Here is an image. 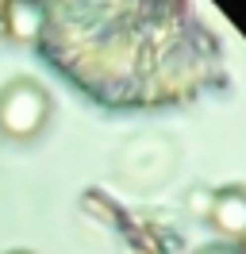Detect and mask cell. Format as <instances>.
I'll use <instances>...</instances> for the list:
<instances>
[{
	"mask_svg": "<svg viewBox=\"0 0 246 254\" xmlns=\"http://www.w3.org/2000/svg\"><path fill=\"white\" fill-rule=\"evenodd\" d=\"M50 100L35 81H12L0 93V131L8 139H35L46 127Z\"/></svg>",
	"mask_w": 246,
	"mask_h": 254,
	"instance_id": "cell-1",
	"label": "cell"
},
{
	"mask_svg": "<svg viewBox=\"0 0 246 254\" xmlns=\"http://www.w3.org/2000/svg\"><path fill=\"white\" fill-rule=\"evenodd\" d=\"M208 216H212V223L223 231V235H246V189L215 192Z\"/></svg>",
	"mask_w": 246,
	"mask_h": 254,
	"instance_id": "cell-2",
	"label": "cell"
},
{
	"mask_svg": "<svg viewBox=\"0 0 246 254\" xmlns=\"http://www.w3.org/2000/svg\"><path fill=\"white\" fill-rule=\"evenodd\" d=\"M4 8H8V31H12V39H31L39 31V8H35V0H8Z\"/></svg>",
	"mask_w": 246,
	"mask_h": 254,
	"instance_id": "cell-3",
	"label": "cell"
},
{
	"mask_svg": "<svg viewBox=\"0 0 246 254\" xmlns=\"http://www.w3.org/2000/svg\"><path fill=\"white\" fill-rule=\"evenodd\" d=\"M200 254H235V251H227V247H204Z\"/></svg>",
	"mask_w": 246,
	"mask_h": 254,
	"instance_id": "cell-4",
	"label": "cell"
},
{
	"mask_svg": "<svg viewBox=\"0 0 246 254\" xmlns=\"http://www.w3.org/2000/svg\"><path fill=\"white\" fill-rule=\"evenodd\" d=\"M243 254H246V235H243Z\"/></svg>",
	"mask_w": 246,
	"mask_h": 254,
	"instance_id": "cell-5",
	"label": "cell"
},
{
	"mask_svg": "<svg viewBox=\"0 0 246 254\" xmlns=\"http://www.w3.org/2000/svg\"><path fill=\"white\" fill-rule=\"evenodd\" d=\"M4 4H8V0H0V8H4Z\"/></svg>",
	"mask_w": 246,
	"mask_h": 254,
	"instance_id": "cell-6",
	"label": "cell"
}]
</instances>
